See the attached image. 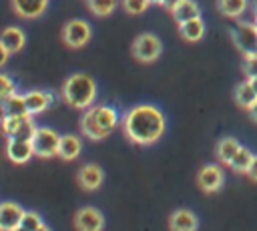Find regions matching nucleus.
<instances>
[{"instance_id": "14", "label": "nucleus", "mask_w": 257, "mask_h": 231, "mask_svg": "<svg viewBox=\"0 0 257 231\" xmlns=\"http://www.w3.org/2000/svg\"><path fill=\"white\" fill-rule=\"evenodd\" d=\"M26 209H22V205L14 203V201H2L0 203V227L4 231H12L20 225L22 215Z\"/></svg>"}, {"instance_id": "29", "label": "nucleus", "mask_w": 257, "mask_h": 231, "mask_svg": "<svg viewBox=\"0 0 257 231\" xmlns=\"http://www.w3.org/2000/svg\"><path fill=\"white\" fill-rule=\"evenodd\" d=\"M243 72L247 78L257 76V52H247L243 54Z\"/></svg>"}, {"instance_id": "9", "label": "nucleus", "mask_w": 257, "mask_h": 231, "mask_svg": "<svg viewBox=\"0 0 257 231\" xmlns=\"http://www.w3.org/2000/svg\"><path fill=\"white\" fill-rule=\"evenodd\" d=\"M225 183V173L219 165L215 163H209V165H203L197 173V185L201 187V191L205 193H215L223 187Z\"/></svg>"}, {"instance_id": "30", "label": "nucleus", "mask_w": 257, "mask_h": 231, "mask_svg": "<svg viewBox=\"0 0 257 231\" xmlns=\"http://www.w3.org/2000/svg\"><path fill=\"white\" fill-rule=\"evenodd\" d=\"M14 92H16L14 80H12L10 76H6V74H0V104H2L8 96H12Z\"/></svg>"}, {"instance_id": "13", "label": "nucleus", "mask_w": 257, "mask_h": 231, "mask_svg": "<svg viewBox=\"0 0 257 231\" xmlns=\"http://www.w3.org/2000/svg\"><path fill=\"white\" fill-rule=\"evenodd\" d=\"M10 4H12V10L16 16L26 18V20H34L46 12L48 0H10Z\"/></svg>"}, {"instance_id": "41", "label": "nucleus", "mask_w": 257, "mask_h": 231, "mask_svg": "<svg viewBox=\"0 0 257 231\" xmlns=\"http://www.w3.org/2000/svg\"><path fill=\"white\" fill-rule=\"evenodd\" d=\"M0 231H4V229H2V227H0Z\"/></svg>"}, {"instance_id": "22", "label": "nucleus", "mask_w": 257, "mask_h": 231, "mask_svg": "<svg viewBox=\"0 0 257 231\" xmlns=\"http://www.w3.org/2000/svg\"><path fill=\"white\" fill-rule=\"evenodd\" d=\"M239 149H241V145H239V141H237L235 137H223V139L217 143V159H219L223 165L229 167L231 159L235 157V153H237Z\"/></svg>"}, {"instance_id": "37", "label": "nucleus", "mask_w": 257, "mask_h": 231, "mask_svg": "<svg viewBox=\"0 0 257 231\" xmlns=\"http://www.w3.org/2000/svg\"><path fill=\"white\" fill-rule=\"evenodd\" d=\"M36 231H50V229H48V227H46V225H42V227H38V229H36Z\"/></svg>"}, {"instance_id": "6", "label": "nucleus", "mask_w": 257, "mask_h": 231, "mask_svg": "<svg viewBox=\"0 0 257 231\" xmlns=\"http://www.w3.org/2000/svg\"><path fill=\"white\" fill-rule=\"evenodd\" d=\"M60 137L54 129L48 127H38L34 137H32V149H34V157L40 159H50V157H58V147H60Z\"/></svg>"}, {"instance_id": "21", "label": "nucleus", "mask_w": 257, "mask_h": 231, "mask_svg": "<svg viewBox=\"0 0 257 231\" xmlns=\"http://www.w3.org/2000/svg\"><path fill=\"white\" fill-rule=\"evenodd\" d=\"M249 8V0H217V10L227 18H241Z\"/></svg>"}, {"instance_id": "15", "label": "nucleus", "mask_w": 257, "mask_h": 231, "mask_svg": "<svg viewBox=\"0 0 257 231\" xmlns=\"http://www.w3.org/2000/svg\"><path fill=\"white\" fill-rule=\"evenodd\" d=\"M199 219L191 209H175L169 217V231H197Z\"/></svg>"}, {"instance_id": "4", "label": "nucleus", "mask_w": 257, "mask_h": 231, "mask_svg": "<svg viewBox=\"0 0 257 231\" xmlns=\"http://www.w3.org/2000/svg\"><path fill=\"white\" fill-rule=\"evenodd\" d=\"M36 125L32 121L30 114H22V117H12V114H4L0 119V131L4 135V139H24V141H32L34 133H36Z\"/></svg>"}, {"instance_id": "1", "label": "nucleus", "mask_w": 257, "mask_h": 231, "mask_svg": "<svg viewBox=\"0 0 257 231\" xmlns=\"http://www.w3.org/2000/svg\"><path fill=\"white\" fill-rule=\"evenodd\" d=\"M167 129L165 114L155 104H137L122 117V131L135 145H155Z\"/></svg>"}, {"instance_id": "39", "label": "nucleus", "mask_w": 257, "mask_h": 231, "mask_svg": "<svg viewBox=\"0 0 257 231\" xmlns=\"http://www.w3.org/2000/svg\"><path fill=\"white\" fill-rule=\"evenodd\" d=\"M12 231H26V229H24L22 225H18V227H16V229H12Z\"/></svg>"}, {"instance_id": "23", "label": "nucleus", "mask_w": 257, "mask_h": 231, "mask_svg": "<svg viewBox=\"0 0 257 231\" xmlns=\"http://www.w3.org/2000/svg\"><path fill=\"white\" fill-rule=\"evenodd\" d=\"M233 98H235V102H237L239 106H243V108H249V106L257 100V92H255V88L251 86L249 78L243 80V82H239V84L235 86V90H233Z\"/></svg>"}, {"instance_id": "24", "label": "nucleus", "mask_w": 257, "mask_h": 231, "mask_svg": "<svg viewBox=\"0 0 257 231\" xmlns=\"http://www.w3.org/2000/svg\"><path fill=\"white\" fill-rule=\"evenodd\" d=\"M2 112H4V114H12V117H22V114H28L24 94L14 92L12 96H8V98L2 102ZM30 117H32V114H30Z\"/></svg>"}, {"instance_id": "25", "label": "nucleus", "mask_w": 257, "mask_h": 231, "mask_svg": "<svg viewBox=\"0 0 257 231\" xmlns=\"http://www.w3.org/2000/svg\"><path fill=\"white\" fill-rule=\"evenodd\" d=\"M253 159H255V155H253L247 147H241V149L235 153V157L231 159L229 167H231L235 173H243V175H247V171H249V167H251Z\"/></svg>"}, {"instance_id": "38", "label": "nucleus", "mask_w": 257, "mask_h": 231, "mask_svg": "<svg viewBox=\"0 0 257 231\" xmlns=\"http://www.w3.org/2000/svg\"><path fill=\"white\" fill-rule=\"evenodd\" d=\"M153 4H159V6H163V0H151Z\"/></svg>"}, {"instance_id": "35", "label": "nucleus", "mask_w": 257, "mask_h": 231, "mask_svg": "<svg viewBox=\"0 0 257 231\" xmlns=\"http://www.w3.org/2000/svg\"><path fill=\"white\" fill-rule=\"evenodd\" d=\"M249 82H251V86H253L255 92H257V76H255V78H249Z\"/></svg>"}, {"instance_id": "8", "label": "nucleus", "mask_w": 257, "mask_h": 231, "mask_svg": "<svg viewBox=\"0 0 257 231\" xmlns=\"http://www.w3.org/2000/svg\"><path fill=\"white\" fill-rule=\"evenodd\" d=\"M90 36H92L90 24L82 18H72L62 28V40L70 48H82L90 40Z\"/></svg>"}, {"instance_id": "26", "label": "nucleus", "mask_w": 257, "mask_h": 231, "mask_svg": "<svg viewBox=\"0 0 257 231\" xmlns=\"http://www.w3.org/2000/svg\"><path fill=\"white\" fill-rule=\"evenodd\" d=\"M86 6L94 16H108L116 8V0H86Z\"/></svg>"}, {"instance_id": "2", "label": "nucleus", "mask_w": 257, "mask_h": 231, "mask_svg": "<svg viewBox=\"0 0 257 231\" xmlns=\"http://www.w3.org/2000/svg\"><path fill=\"white\" fill-rule=\"evenodd\" d=\"M118 125V114L108 104L88 106L80 117V133L90 141H102L106 139L114 127Z\"/></svg>"}, {"instance_id": "3", "label": "nucleus", "mask_w": 257, "mask_h": 231, "mask_svg": "<svg viewBox=\"0 0 257 231\" xmlns=\"http://www.w3.org/2000/svg\"><path fill=\"white\" fill-rule=\"evenodd\" d=\"M60 94L68 106L86 110L96 100V82L88 74H70L64 80Z\"/></svg>"}, {"instance_id": "10", "label": "nucleus", "mask_w": 257, "mask_h": 231, "mask_svg": "<svg viewBox=\"0 0 257 231\" xmlns=\"http://www.w3.org/2000/svg\"><path fill=\"white\" fill-rule=\"evenodd\" d=\"M74 229L76 231H102L104 217L94 207H82L74 213Z\"/></svg>"}, {"instance_id": "36", "label": "nucleus", "mask_w": 257, "mask_h": 231, "mask_svg": "<svg viewBox=\"0 0 257 231\" xmlns=\"http://www.w3.org/2000/svg\"><path fill=\"white\" fill-rule=\"evenodd\" d=\"M251 8H253V14L257 16V0H253V2H251Z\"/></svg>"}, {"instance_id": "7", "label": "nucleus", "mask_w": 257, "mask_h": 231, "mask_svg": "<svg viewBox=\"0 0 257 231\" xmlns=\"http://www.w3.org/2000/svg\"><path fill=\"white\" fill-rule=\"evenodd\" d=\"M231 40L241 54L257 52V26H255V22H247V20L237 18V24L231 28Z\"/></svg>"}, {"instance_id": "16", "label": "nucleus", "mask_w": 257, "mask_h": 231, "mask_svg": "<svg viewBox=\"0 0 257 231\" xmlns=\"http://www.w3.org/2000/svg\"><path fill=\"white\" fill-rule=\"evenodd\" d=\"M24 100H26V108H28V114H40L44 112L50 104H52V94L50 92H44V90H30L24 94Z\"/></svg>"}, {"instance_id": "17", "label": "nucleus", "mask_w": 257, "mask_h": 231, "mask_svg": "<svg viewBox=\"0 0 257 231\" xmlns=\"http://www.w3.org/2000/svg\"><path fill=\"white\" fill-rule=\"evenodd\" d=\"M0 40H2V44L8 48L10 54H16V52H20V50L24 48V44H26V34H24V30H20L18 26H8V28H4V30L0 32Z\"/></svg>"}, {"instance_id": "20", "label": "nucleus", "mask_w": 257, "mask_h": 231, "mask_svg": "<svg viewBox=\"0 0 257 231\" xmlns=\"http://www.w3.org/2000/svg\"><path fill=\"white\" fill-rule=\"evenodd\" d=\"M82 151V143L76 135H62L60 137V147H58V157L64 161H74Z\"/></svg>"}, {"instance_id": "19", "label": "nucleus", "mask_w": 257, "mask_h": 231, "mask_svg": "<svg viewBox=\"0 0 257 231\" xmlns=\"http://www.w3.org/2000/svg\"><path fill=\"white\" fill-rule=\"evenodd\" d=\"M171 16L175 18L177 24H181V22L199 18V16H201V8H199V4H197L195 0H181V2L171 10Z\"/></svg>"}, {"instance_id": "18", "label": "nucleus", "mask_w": 257, "mask_h": 231, "mask_svg": "<svg viewBox=\"0 0 257 231\" xmlns=\"http://www.w3.org/2000/svg\"><path fill=\"white\" fill-rule=\"evenodd\" d=\"M179 34L183 40L187 42H199L203 36H205V22L203 18H193V20H187V22H181L179 24Z\"/></svg>"}, {"instance_id": "12", "label": "nucleus", "mask_w": 257, "mask_h": 231, "mask_svg": "<svg viewBox=\"0 0 257 231\" xmlns=\"http://www.w3.org/2000/svg\"><path fill=\"white\" fill-rule=\"evenodd\" d=\"M76 181L84 191H96L104 181V173L96 163H86V165L80 167V171L76 175Z\"/></svg>"}, {"instance_id": "5", "label": "nucleus", "mask_w": 257, "mask_h": 231, "mask_svg": "<svg viewBox=\"0 0 257 231\" xmlns=\"http://www.w3.org/2000/svg\"><path fill=\"white\" fill-rule=\"evenodd\" d=\"M163 52V44L161 38L153 32H143L139 34L133 44H131V54L139 60V62H155Z\"/></svg>"}, {"instance_id": "31", "label": "nucleus", "mask_w": 257, "mask_h": 231, "mask_svg": "<svg viewBox=\"0 0 257 231\" xmlns=\"http://www.w3.org/2000/svg\"><path fill=\"white\" fill-rule=\"evenodd\" d=\"M247 177L257 183V155H255V159H253V163H251V167H249V171H247Z\"/></svg>"}, {"instance_id": "32", "label": "nucleus", "mask_w": 257, "mask_h": 231, "mask_svg": "<svg viewBox=\"0 0 257 231\" xmlns=\"http://www.w3.org/2000/svg\"><path fill=\"white\" fill-rule=\"evenodd\" d=\"M8 56H10V52H8V48L2 44V40H0V68L8 62Z\"/></svg>"}, {"instance_id": "34", "label": "nucleus", "mask_w": 257, "mask_h": 231, "mask_svg": "<svg viewBox=\"0 0 257 231\" xmlns=\"http://www.w3.org/2000/svg\"><path fill=\"white\" fill-rule=\"evenodd\" d=\"M179 2H181V0H163V6H165L169 12H171V10H173V8H175Z\"/></svg>"}, {"instance_id": "33", "label": "nucleus", "mask_w": 257, "mask_h": 231, "mask_svg": "<svg viewBox=\"0 0 257 231\" xmlns=\"http://www.w3.org/2000/svg\"><path fill=\"white\" fill-rule=\"evenodd\" d=\"M247 112H249L251 121H253V123H257V100H255V102H253V104L247 108Z\"/></svg>"}, {"instance_id": "27", "label": "nucleus", "mask_w": 257, "mask_h": 231, "mask_svg": "<svg viewBox=\"0 0 257 231\" xmlns=\"http://www.w3.org/2000/svg\"><path fill=\"white\" fill-rule=\"evenodd\" d=\"M20 225H22L26 231H36L38 227H42V225H44V221H42V217H40L36 211H24Z\"/></svg>"}, {"instance_id": "11", "label": "nucleus", "mask_w": 257, "mask_h": 231, "mask_svg": "<svg viewBox=\"0 0 257 231\" xmlns=\"http://www.w3.org/2000/svg\"><path fill=\"white\" fill-rule=\"evenodd\" d=\"M4 153L8 157L10 163L14 165H24L34 157V149H32V141H24V139H6V147Z\"/></svg>"}, {"instance_id": "28", "label": "nucleus", "mask_w": 257, "mask_h": 231, "mask_svg": "<svg viewBox=\"0 0 257 231\" xmlns=\"http://www.w3.org/2000/svg\"><path fill=\"white\" fill-rule=\"evenodd\" d=\"M151 4V0H122V8L128 14H143Z\"/></svg>"}, {"instance_id": "40", "label": "nucleus", "mask_w": 257, "mask_h": 231, "mask_svg": "<svg viewBox=\"0 0 257 231\" xmlns=\"http://www.w3.org/2000/svg\"><path fill=\"white\" fill-rule=\"evenodd\" d=\"M253 22H255V26H257V16H255V20H253Z\"/></svg>"}]
</instances>
